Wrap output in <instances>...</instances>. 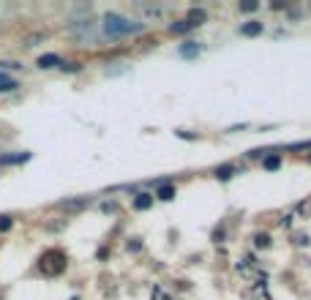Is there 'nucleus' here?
I'll return each mask as SVG.
<instances>
[{
    "label": "nucleus",
    "mask_w": 311,
    "mask_h": 300,
    "mask_svg": "<svg viewBox=\"0 0 311 300\" xmlns=\"http://www.w3.org/2000/svg\"><path fill=\"white\" fill-rule=\"evenodd\" d=\"M232 175V167H224V169H218V177H229Z\"/></svg>",
    "instance_id": "f8f14e48"
},
{
    "label": "nucleus",
    "mask_w": 311,
    "mask_h": 300,
    "mask_svg": "<svg viewBox=\"0 0 311 300\" xmlns=\"http://www.w3.org/2000/svg\"><path fill=\"white\" fill-rule=\"evenodd\" d=\"M180 55L183 58H197V55H200V44H183Z\"/></svg>",
    "instance_id": "20e7f679"
},
{
    "label": "nucleus",
    "mask_w": 311,
    "mask_h": 300,
    "mask_svg": "<svg viewBox=\"0 0 311 300\" xmlns=\"http://www.w3.org/2000/svg\"><path fill=\"white\" fill-rule=\"evenodd\" d=\"M14 88H19V85L14 82L11 77H6V74H0V90H6V93H8V90H14Z\"/></svg>",
    "instance_id": "39448f33"
},
{
    "label": "nucleus",
    "mask_w": 311,
    "mask_h": 300,
    "mask_svg": "<svg viewBox=\"0 0 311 300\" xmlns=\"http://www.w3.org/2000/svg\"><path fill=\"white\" fill-rule=\"evenodd\" d=\"M134 205L139 207V210H145V207L150 205V197H147V194H139V197H137V202H134Z\"/></svg>",
    "instance_id": "6e6552de"
},
{
    "label": "nucleus",
    "mask_w": 311,
    "mask_h": 300,
    "mask_svg": "<svg viewBox=\"0 0 311 300\" xmlns=\"http://www.w3.org/2000/svg\"><path fill=\"white\" fill-rule=\"evenodd\" d=\"M241 8H243V11H254V8H257V3H243Z\"/></svg>",
    "instance_id": "ddd939ff"
},
{
    "label": "nucleus",
    "mask_w": 311,
    "mask_h": 300,
    "mask_svg": "<svg viewBox=\"0 0 311 300\" xmlns=\"http://www.w3.org/2000/svg\"><path fill=\"white\" fill-rule=\"evenodd\" d=\"M66 254L60 251V248H49V251L41 254V259H38V270L44 273V276H60V273L66 270Z\"/></svg>",
    "instance_id": "f03ea898"
},
{
    "label": "nucleus",
    "mask_w": 311,
    "mask_h": 300,
    "mask_svg": "<svg viewBox=\"0 0 311 300\" xmlns=\"http://www.w3.org/2000/svg\"><path fill=\"white\" fill-rule=\"evenodd\" d=\"M101 28H104V33L109 35V38H118V35H126V33H139V30H145V25L131 22V19L118 17V14H106Z\"/></svg>",
    "instance_id": "f257e3e1"
},
{
    "label": "nucleus",
    "mask_w": 311,
    "mask_h": 300,
    "mask_svg": "<svg viewBox=\"0 0 311 300\" xmlns=\"http://www.w3.org/2000/svg\"><path fill=\"white\" fill-rule=\"evenodd\" d=\"M159 197H161V200H172V186H167V189H161V191H159Z\"/></svg>",
    "instance_id": "9d476101"
},
{
    "label": "nucleus",
    "mask_w": 311,
    "mask_h": 300,
    "mask_svg": "<svg viewBox=\"0 0 311 300\" xmlns=\"http://www.w3.org/2000/svg\"><path fill=\"white\" fill-rule=\"evenodd\" d=\"M259 30H262V25H259V22H251V25H243V33H246V35H257V33H259Z\"/></svg>",
    "instance_id": "0eeeda50"
},
{
    "label": "nucleus",
    "mask_w": 311,
    "mask_h": 300,
    "mask_svg": "<svg viewBox=\"0 0 311 300\" xmlns=\"http://www.w3.org/2000/svg\"><path fill=\"white\" fill-rule=\"evenodd\" d=\"M63 60L58 58V55H41L38 58V68H55V66H60Z\"/></svg>",
    "instance_id": "7ed1b4c3"
},
{
    "label": "nucleus",
    "mask_w": 311,
    "mask_h": 300,
    "mask_svg": "<svg viewBox=\"0 0 311 300\" xmlns=\"http://www.w3.org/2000/svg\"><path fill=\"white\" fill-rule=\"evenodd\" d=\"M11 218H8V216H0V232H8V230H11Z\"/></svg>",
    "instance_id": "1a4fd4ad"
},
{
    "label": "nucleus",
    "mask_w": 311,
    "mask_h": 300,
    "mask_svg": "<svg viewBox=\"0 0 311 300\" xmlns=\"http://www.w3.org/2000/svg\"><path fill=\"white\" fill-rule=\"evenodd\" d=\"M265 167H268V169H276V167H278V159H268V161H265Z\"/></svg>",
    "instance_id": "9b49d317"
},
{
    "label": "nucleus",
    "mask_w": 311,
    "mask_h": 300,
    "mask_svg": "<svg viewBox=\"0 0 311 300\" xmlns=\"http://www.w3.org/2000/svg\"><path fill=\"white\" fill-rule=\"evenodd\" d=\"M191 28H194V25H191V22H188V19H186V22H177V25H172L170 30H172V33H188V30H191Z\"/></svg>",
    "instance_id": "423d86ee"
}]
</instances>
